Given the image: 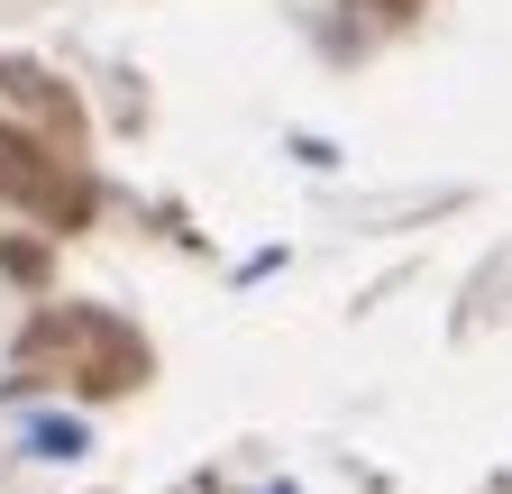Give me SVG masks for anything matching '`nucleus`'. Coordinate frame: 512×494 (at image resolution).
<instances>
[{
    "label": "nucleus",
    "instance_id": "f257e3e1",
    "mask_svg": "<svg viewBox=\"0 0 512 494\" xmlns=\"http://www.w3.org/2000/svg\"><path fill=\"white\" fill-rule=\"evenodd\" d=\"M19 366L28 376H46V366H64L74 385H138V339H128L119 321H101V312H46L37 330H28V348H19Z\"/></svg>",
    "mask_w": 512,
    "mask_h": 494
},
{
    "label": "nucleus",
    "instance_id": "f03ea898",
    "mask_svg": "<svg viewBox=\"0 0 512 494\" xmlns=\"http://www.w3.org/2000/svg\"><path fill=\"white\" fill-rule=\"evenodd\" d=\"M0 202L46 211V220H83V183L64 174L28 129H10V119H0Z\"/></svg>",
    "mask_w": 512,
    "mask_h": 494
}]
</instances>
